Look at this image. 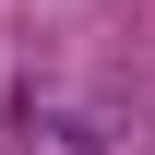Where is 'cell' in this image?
Masks as SVG:
<instances>
[{
    "mask_svg": "<svg viewBox=\"0 0 155 155\" xmlns=\"http://www.w3.org/2000/svg\"><path fill=\"white\" fill-rule=\"evenodd\" d=\"M24 155H107L96 119H24Z\"/></svg>",
    "mask_w": 155,
    "mask_h": 155,
    "instance_id": "1",
    "label": "cell"
}]
</instances>
